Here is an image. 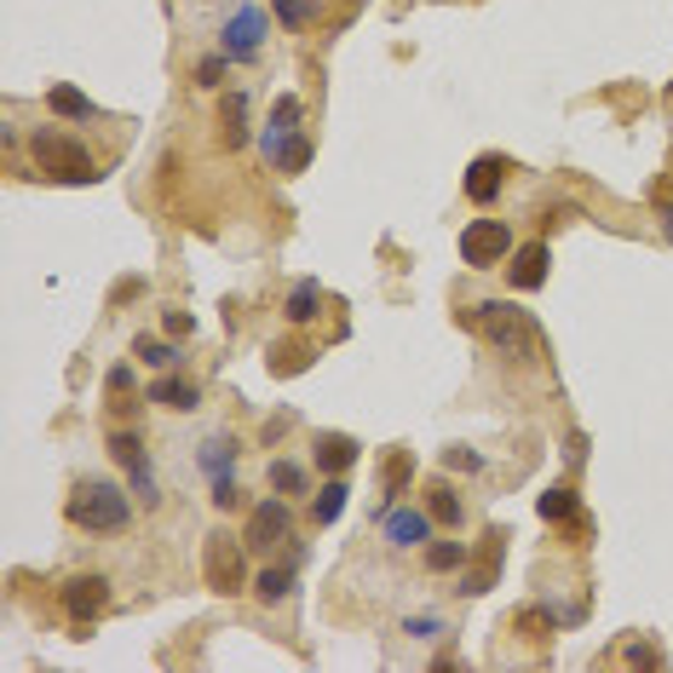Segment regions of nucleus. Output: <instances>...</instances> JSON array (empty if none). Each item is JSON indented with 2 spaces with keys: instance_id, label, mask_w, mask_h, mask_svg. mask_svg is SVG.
I'll list each match as a JSON object with an SVG mask.
<instances>
[{
  "instance_id": "72a5a7b5",
  "label": "nucleus",
  "mask_w": 673,
  "mask_h": 673,
  "mask_svg": "<svg viewBox=\"0 0 673 673\" xmlns=\"http://www.w3.org/2000/svg\"><path fill=\"white\" fill-rule=\"evenodd\" d=\"M628 668H662V651H657V644H633V651H628Z\"/></svg>"
},
{
  "instance_id": "f257e3e1",
  "label": "nucleus",
  "mask_w": 673,
  "mask_h": 673,
  "mask_svg": "<svg viewBox=\"0 0 673 673\" xmlns=\"http://www.w3.org/2000/svg\"><path fill=\"white\" fill-rule=\"evenodd\" d=\"M461 322H466L472 334H484L495 352H507V357H530V352H536V322L523 317L518 306H501V299H484V306H472Z\"/></svg>"
},
{
  "instance_id": "ddd939ff",
  "label": "nucleus",
  "mask_w": 673,
  "mask_h": 673,
  "mask_svg": "<svg viewBox=\"0 0 673 673\" xmlns=\"http://www.w3.org/2000/svg\"><path fill=\"white\" fill-rule=\"evenodd\" d=\"M299 115H306V104H299L294 92H283L277 104H271V162H277V156H283V144L299 133Z\"/></svg>"
},
{
  "instance_id": "9d476101",
  "label": "nucleus",
  "mask_w": 673,
  "mask_h": 673,
  "mask_svg": "<svg viewBox=\"0 0 673 673\" xmlns=\"http://www.w3.org/2000/svg\"><path fill=\"white\" fill-rule=\"evenodd\" d=\"M501 185H507V162L501 156H478L466 167V196H472V202H495Z\"/></svg>"
},
{
  "instance_id": "7ed1b4c3",
  "label": "nucleus",
  "mask_w": 673,
  "mask_h": 673,
  "mask_svg": "<svg viewBox=\"0 0 673 673\" xmlns=\"http://www.w3.org/2000/svg\"><path fill=\"white\" fill-rule=\"evenodd\" d=\"M30 150H35V162H41L46 179H64V185H92L98 179V162L69 133H58V128H41Z\"/></svg>"
},
{
  "instance_id": "423d86ee",
  "label": "nucleus",
  "mask_w": 673,
  "mask_h": 673,
  "mask_svg": "<svg viewBox=\"0 0 673 673\" xmlns=\"http://www.w3.org/2000/svg\"><path fill=\"white\" fill-rule=\"evenodd\" d=\"M104 605H110V582L104 576H69L64 582V610H69L75 628H92V621L104 616Z\"/></svg>"
},
{
  "instance_id": "58836bf2",
  "label": "nucleus",
  "mask_w": 673,
  "mask_h": 673,
  "mask_svg": "<svg viewBox=\"0 0 673 673\" xmlns=\"http://www.w3.org/2000/svg\"><path fill=\"white\" fill-rule=\"evenodd\" d=\"M409 633H420V639H432V633H443V621H438V616H427V621L415 616V621H409Z\"/></svg>"
},
{
  "instance_id": "4be33fe9",
  "label": "nucleus",
  "mask_w": 673,
  "mask_h": 673,
  "mask_svg": "<svg viewBox=\"0 0 673 673\" xmlns=\"http://www.w3.org/2000/svg\"><path fill=\"white\" fill-rule=\"evenodd\" d=\"M345 501H352V489H345L340 478H334L329 489H317V507H311V512H317V523H334V518L345 512Z\"/></svg>"
},
{
  "instance_id": "dca6fc26",
  "label": "nucleus",
  "mask_w": 673,
  "mask_h": 673,
  "mask_svg": "<svg viewBox=\"0 0 673 673\" xmlns=\"http://www.w3.org/2000/svg\"><path fill=\"white\" fill-rule=\"evenodd\" d=\"M219 121H224V144H247V98L242 92H224L219 98Z\"/></svg>"
},
{
  "instance_id": "0eeeda50",
  "label": "nucleus",
  "mask_w": 673,
  "mask_h": 673,
  "mask_svg": "<svg viewBox=\"0 0 673 673\" xmlns=\"http://www.w3.org/2000/svg\"><path fill=\"white\" fill-rule=\"evenodd\" d=\"M288 530H294V512H288V501H260L254 512H247V547L254 553H271L277 541H288Z\"/></svg>"
},
{
  "instance_id": "f8f14e48",
  "label": "nucleus",
  "mask_w": 673,
  "mask_h": 673,
  "mask_svg": "<svg viewBox=\"0 0 673 673\" xmlns=\"http://www.w3.org/2000/svg\"><path fill=\"white\" fill-rule=\"evenodd\" d=\"M432 512H397V507H386V541L391 547H420L432 536Z\"/></svg>"
},
{
  "instance_id": "39448f33",
  "label": "nucleus",
  "mask_w": 673,
  "mask_h": 673,
  "mask_svg": "<svg viewBox=\"0 0 673 673\" xmlns=\"http://www.w3.org/2000/svg\"><path fill=\"white\" fill-rule=\"evenodd\" d=\"M512 254V231L501 219H472L466 231H461V260L472 271H489V265H501Z\"/></svg>"
},
{
  "instance_id": "aec40b11",
  "label": "nucleus",
  "mask_w": 673,
  "mask_h": 673,
  "mask_svg": "<svg viewBox=\"0 0 673 673\" xmlns=\"http://www.w3.org/2000/svg\"><path fill=\"white\" fill-rule=\"evenodd\" d=\"M427 512H432L438 523H449V530H455V523L466 518V507H461V495L449 489V484H427Z\"/></svg>"
},
{
  "instance_id": "393cba45",
  "label": "nucleus",
  "mask_w": 673,
  "mask_h": 673,
  "mask_svg": "<svg viewBox=\"0 0 673 673\" xmlns=\"http://www.w3.org/2000/svg\"><path fill=\"white\" fill-rule=\"evenodd\" d=\"M133 357H139V363H150V368H167V363H179V357H173V345L150 340V334H139V340H133Z\"/></svg>"
},
{
  "instance_id": "473e14b6",
  "label": "nucleus",
  "mask_w": 673,
  "mask_h": 673,
  "mask_svg": "<svg viewBox=\"0 0 673 673\" xmlns=\"http://www.w3.org/2000/svg\"><path fill=\"white\" fill-rule=\"evenodd\" d=\"M213 501H219L224 512H231V507H242V495H236V484H231V472H224V478L213 484Z\"/></svg>"
},
{
  "instance_id": "c85d7f7f",
  "label": "nucleus",
  "mask_w": 673,
  "mask_h": 673,
  "mask_svg": "<svg viewBox=\"0 0 673 673\" xmlns=\"http://www.w3.org/2000/svg\"><path fill=\"white\" fill-rule=\"evenodd\" d=\"M128 472H133L139 501H144V507H156V501H162V489H156V472H150V461H139V466H128Z\"/></svg>"
},
{
  "instance_id": "f03ea898",
  "label": "nucleus",
  "mask_w": 673,
  "mask_h": 673,
  "mask_svg": "<svg viewBox=\"0 0 673 673\" xmlns=\"http://www.w3.org/2000/svg\"><path fill=\"white\" fill-rule=\"evenodd\" d=\"M69 523H81V530H92V536H115V530H128L133 523V507H128V495H121L115 484H75V495H69Z\"/></svg>"
},
{
  "instance_id": "f704fd0d",
  "label": "nucleus",
  "mask_w": 673,
  "mask_h": 673,
  "mask_svg": "<svg viewBox=\"0 0 673 673\" xmlns=\"http://www.w3.org/2000/svg\"><path fill=\"white\" fill-rule=\"evenodd\" d=\"M277 18L288 30H299V23H306V0H277Z\"/></svg>"
},
{
  "instance_id": "c756f323",
  "label": "nucleus",
  "mask_w": 673,
  "mask_h": 673,
  "mask_svg": "<svg viewBox=\"0 0 673 673\" xmlns=\"http://www.w3.org/2000/svg\"><path fill=\"white\" fill-rule=\"evenodd\" d=\"M231 455H236V443H231V438H219V443H208L202 466H208V472H219V478H224V472H231Z\"/></svg>"
},
{
  "instance_id": "9b49d317",
  "label": "nucleus",
  "mask_w": 673,
  "mask_h": 673,
  "mask_svg": "<svg viewBox=\"0 0 673 673\" xmlns=\"http://www.w3.org/2000/svg\"><path fill=\"white\" fill-rule=\"evenodd\" d=\"M501 541H507L501 530H495V536L484 541V559H478V564H466V576H461V587H455V593H466V598H472V593H489V587H495V570H501Z\"/></svg>"
},
{
  "instance_id": "20e7f679",
  "label": "nucleus",
  "mask_w": 673,
  "mask_h": 673,
  "mask_svg": "<svg viewBox=\"0 0 673 673\" xmlns=\"http://www.w3.org/2000/svg\"><path fill=\"white\" fill-rule=\"evenodd\" d=\"M242 547L247 541H236V536H208V547H202V576H208L213 593H242L247 587Z\"/></svg>"
},
{
  "instance_id": "c9c22d12",
  "label": "nucleus",
  "mask_w": 673,
  "mask_h": 673,
  "mask_svg": "<svg viewBox=\"0 0 673 673\" xmlns=\"http://www.w3.org/2000/svg\"><path fill=\"white\" fill-rule=\"evenodd\" d=\"M219 75H224V58H202V64H196V81H202V87H219Z\"/></svg>"
},
{
  "instance_id": "ea45409f",
  "label": "nucleus",
  "mask_w": 673,
  "mask_h": 673,
  "mask_svg": "<svg viewBox=\"0 0 673 673\" xmlns=\"http://www.w3.org/2000/svg\"><path fill=\"white\" fill-rule=\"evenodd\" d=\"M668 236H673V213H668Z\"/></svg>"
},
{
  "instance_id": "a211bd4d",
  "label": "nucleus",
  "mask_w": 673,
  "mask_h": 673,
  "mask_svg": "<svg viewBox=\"0 0 673 673\" xmlns=\"http://www.w3.org/2000/svg\"><path fill=\"white\" fill-rule=\"evenodd\" d=\"M409 472H415V455H409V449H397V455L386 461V472H380V507H391L397 495H404Z\"/></svg>"
},
{
  "instance_id": "1a4fd4ad",
  "label": "nucleus",
  "mask_w": 673,
  "mask_h": 673,
  "mask_svg": "<svg viewBox=\"0 0 673 673\" xmlns=\"http://www.w3.org/2000/svg\"><path fill=\"white\" fill-rule=\"evenodd\" d=\"M507 283H512L518 294H530V288L547 283V242H523V247H518V260L507 265Z\"/></svg>"
},
{
  "instance_id": "a878e982",
  "label": "nucleus",
  "mask_w": 673,
  "mask_h": 673,
  "mask_svg": "<svg viewBox=\"0 0 673 673\" xmlns=\"http://www.w3.org/2000/svg\"><path fill=\"white\" fill-rule=\"evenodd\" d=\"M466 564V547L461 541H438V547H427V570H461Z\"/></svg>"
},
{
  "instance_id": "6e6552de",
  "label": "nucleus",
  "mask_w": 673,
  "mask_h": 673,
  "mask_svg": "<svg viewBox=\"0 0 673 673\" xmlns=\"http://www.w3.org/2000/svg\"><path fill=\"white\" fill-rule=\"evenodd\" d=\"M224 58H254L260 41H265V12L260 7H236L231 18H224Z\"/></svg>"
},
{
  "instance_id": "7c9ffc66",
  "label": "nucleus",
  "mask_w": 673,
  "mask_h": 673,
  "mask_svg": "<svg viewBox=\"0 0 673 673\" xmlns=\"http://www.w3.org/2000/svg\"><path fill=\"white\" fill-rule=\"evenodd\" d=\"M443 461H449V466H461V472H484V455H478V449H466V443L443 449Z\"/></svg>"
},
{
  "instance_id": "2eb2a0df",
  "label": "nucleus",
  "mask_w": 673,
  "mask_h": 673,
  "mask_svg": "<svg viewBox=\"0 0 673 673\" xmlns=\"http://www.w3.org/2000/svg\"><path fill=\"white\" fill-rule=\"evenodd\" d=\"M265 357H271V374H306L317 352H311L306 340H277V345H271Z\"/></svg>"
},
{
  "instance_id": "cd10ccee",
  "label": "nucleus",
  "mask_w": 673,
  "mask_h": 673,
  "mask_svg": "<svg viewBox=\"0 0 673 673\" xmlns=\"http://www.w3.org/2000/svg\"><path fill=\"white\" fill-rule=\"evenodd\" d=\"M110 455H115L121 466H139V461H144V443H139V432H115V438H110Z\"/></svg>"
},
{
  "instance_id": "4468645a",
  "label": "nucleus",
  "mask_w": 673,
  "mask_h": 673,
  "mask_svg": "<svg viewBox=\"0 0 673 673\" xmlns=\"http://www.w3.org/2000/svg\"><path fill=\"white\" fill-rule=\"evenodd\" d=\"M311 461H317L322 472H329V478H340V472L357 461V443L345 438V432H322V438H317V449H311Z\"/></svg>"
},
{
  "instance_id": "412c9836",
  "label": "nucleus",
  "mask_w": 673,
  "mask_h": 673,
  "mask_svg": "<svg viewBox=\"0 0 673 673\" xmlns=\"http://www.w3.org/2000/svg\"><path fill=\"white\" fill-rule=\"evenodd\" d=\"M576 512H582V501H576V489H570V484H553L541 495V518H576Z\"/></svg>"
},
{
  "instance_id": "6ab92c4d",
  "label": "nucleus",
  "mask_w": 673,
  "mask_h": 673,
  "mask_svg": "<svg viewBox=\"0 0 673 673\" xmlns=\"http://www.w3.org/2000/svg\"><path fill=\"white\" fill-rule=\"evenodd\" d=\"M150 404H162V409H196L202 397H196L190 380H179V374H173V380H156V386H150Z\"/></svg>"
},
{
  "instance_id": "b1692460",
  "label": "nucleus",
  "mask_w": 673,
  "mask_h": 673,
  "mask_svg": "<svg viewBox=\"0 0 673 673\" xmlns=\"http://www.w3.org/2000/svg\"><path fill=\"white\" fill-rule=\"evenodd\" d=\"M271 489L277 495H306V472L294 461H271Z\"/></svg>"
},
{
  "instance_id": "4c0bfd02",
  "label": "nucleus",
  "mask_w": 673,
  "mask_h": 673,
  "mask_svg": "<svg viewBox=\"0 0 673 673\" xmlns=\"http://www.w3.org/2000/svg\"><path fill=\"white\" fill-rule=\"evenodd\" d=\"M110 391L128 397V391H133V374H128V368H110Z\"/></svg>"
},
{
  "instance_id": "5701e85b",
  "label": "nucleus",
  "mask_w": 673,
  "mask_h": 673,
  "mask_svg": "<svg viewBox=\"0 0 673 673\" xmlns=\"http://www.w3.org/2000/svg\"><path fill=\"white\" fill-rule=\"evenodd\" d=\"M288 587H294V570H283V564H277V570H265V576L254 582V593L265 598V605H283Z\"/></svg>"
},
{
  "instance_id": "e433bc0d",
  "label": "nucleus",
  "mask_w": 673,
  "mask_h": 673,
  "mask_svg": "<svg viewBox=\"0 0 673 673\" xmlns=\"http://www.w3.org/2000/svg\"><path fill=\"white\" fill-rule=\"evenodd\" d=\"M162 322H167V334H173V340H185V334H190V329H196V322H190V317H185V311H167V317H162Z\"/></svg>"
},
{
  "instance_id": "f3484780",
  "label": "nucleus",
  "mask_w": 673,
  "mask_h": 673,
  "mask_svg": "<svg viewBox=\"0 0 673 673\" xmlns=\"http://www.w3.org/2000/svg\"><path fill=\"white\" fill-rule=\"evenodd\" d=\"M46 104H53L58 115H69V121H92V115H98V104H92V98H87V92H75L69 81H58L53 92H46Z\"/></svg>"
},
{
  "instance_id": "bb28decb",
  "label": "nucleus",
  "mask_w": 673,
  "mask_h": 673,
  "mask_svg": "<svg viewBox=\"0 0 673 673\" xmlns=\"http://www.w3.org/2000/svg\"><path fill=\"white\" fill-rule=\"evenodd\" d=\"M317 317V288L311 283H299L294 299H288V322H311Z\"/></svg>"
},
{
  "instance_id": "2f4dec72",
  "label": "nucleus",
  "mask_w": 673,
  "mask_h": 673,
  "mask_svg": "<svg viewBox=\"0 0 673 673\" xmlns=\"http://www.w3.org/2000/svg\"><path fill=\"white\" fill-rule=\"evenodd\" d=\"M512 628H523L530 639H547V616H541V610H518V616H512Z\"/></svg>"
}]
</instances>
